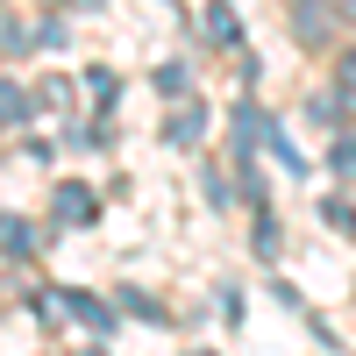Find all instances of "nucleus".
Wrapping results in <instances>:
<instances>
[{
	"label": "nucleus",
	"mask_w": 356,
	"mask_h": 356,
	"mask_svg": "<svg viewBox=\"0 0 356 356\" xmlns=\"http://www.w3.org/2000/svg\"><path fill=\"white\" fill-rule=\"evenodd\" d=\"M57 300H65V314L79 321L86 335H114V314H107V307L93 300V292H57Z\"/></svg>",
	"instance_id": "obj_1"
},
{
	"label": "nucleus",
	"mask_w": 356,
	"mask_h": 356,
	"mask_svg": "<svg viewBox=\"0 0 356 356\" xmlns=\"http://www.w3.org/2000/svg\"><path fill=\"white\" fill-rule=\"evenodd\" d=\"M50 207H57V221H65V228H86V221L100 214V200L86 193V186H57V193H50Z\"/></svg>",
	"instance_id": "obj_2"
},
{
	"label": "nucleus",
	"mask_w": 356,
	"mask_h": 356,
	"mask_svg": "<svg viewBox=\"0 0 356 356\" xmlns=\"http://www.w3.org/2000/svg\"><path fill=\"white\" fill-rule=\"evenodd\" d=\"M207 43H214V50H235V43H243V22H235L228 0H214V8H207Z\"/></svg>",
	"instance_id": "obj_3"
},
{
	"label": "nucleus",
	"mask_w": 356,
	"mask_h": 356,
	"mask_svg": "<svg viewBox=\"0 0 356 356\" xmlns=\"http://www.w3.org/2000/svg\"><path fill=\"white\" fill-rule=\"evenodd\" d=\"M0 243H8V271H22V264L36 257V235H29V221H22V214L0 221Z\"/></svg>",
	"instance_id": "obj_4"
},
{
	"label": "nucleus",
	"mask_w": 356,
	"mask_h": 356,
	"mask_svg": "<svg viewBox=\"0 0 356 356\" xmlns=\"http://www.w3.org/2000/svg\"><path fill=\"white\" fill-rule=\"evenodd\" d=\"M328 22H335V15L321 8V0H300V8H292V29H300L307 43H321V36H328Z\"/></svg>",
	"instance_id": "obj_5"
},
{
	"label": "nucleus",
	"mask_w": 356,
	"mask_h": 356,
	"mask_svg": "<svg viewBox=\"0 0 356 356\" xmlns=\"http://www.w3.org/2000/svg\"><path fill=\"white\" fill-rule=\"evenodd\" d=\"M29 114H36V107H29V93H22V86L8 79V93H0V122H8V129H22Z\"/></svg>",
	"instance_id": "obj_6"
},
{
	"label": "nucleus",
	"mask_w": 356,
	"mask_h": 356,
	"mask_svg": "<svg viewBox=\"0 0 356 356\" xmlns=\"http://www.w3.org/2000/svg\"><path fill=\"white\" fill-rule=\"evenodd\" d=\"M171 143H193V136H207V107H186V114H171V129H164Z\"/></svg>",
	"instance_id": "obj_7"
},
{
	"label": "nucleus",
	"mask_w": 356,
	"mask_h": 356,
	"mask_svg": "<svg viewBox=\"0 0 356 356\" xmlns=\"http://www.w3.org/2000/svg\"><path fill=\"white\" fill-rule=\"evenodd\" d=\"M307 122H321V129H335V122H342V93H321V100L307 107Z\"/></svg>",
	"instance_id": "obj_8"
},
{
	"label": "nucleus",
	"mask_w": 356,
	"mask_h": 356,
	"mask_svg": "<svg viewBox=\"0 0 356 356\" xmlns=\"http://www.w3.org/2000/svg\"><path fill=\"white\" fill-rule=\"evenodd\" d=\"M321 221H328V228H342V235H349V228H356V207H349V200H328V207H321Z\"/></svg>",
	"instance_id": "obj_9"
},
{
	"label": "nucleus",
	"mask_w": 356,
	"mask_h": 356,
	"mask_svg": "<svg viewBox=\"0 0 356 356\" xmlns=\"http://www.w3.org/2000/svg\"><path fill=\"white\" fill-rule=\"evenodd\" d=\"M335 93L356 100V50H342V65H335Z\"/></svg>",
	"instance_id": "obj_10"
},
{
	"label": "nucleus",
	"mask_w": 356,
	"mask_h": 356,
	"mask_svg": "<svg viewBox=\"0 0 356 356\" xmlns=\"http://www.w3.org/2000/svg\"><path fill=\"white\" fill-rule=\"evenodd\" d=\"M328 171H342V178L356 171V136H342V143H335V150H328Z\"/></svg>",
	"instance_id": "obj_11"
},
{
	"label": "nucleus",
	"mask_w": 356,
	"mask_h": 356,
	"mask_svg": "<svg viewBox=\"0 0 356 356\" xmlns=\"http://www.w3.org/2000/svg\"><path fill=\"white\" fill-rule=\"evenodd\" d=\"M193 356H207V349H193Z\"/></svg>",
	"instance_id": "obj_12"
},
{
	"label": "nucleus",
	"mask_w": 356,
	"mask_h": 356,
	"mask_svg": "<svg viewBox=\"0 0 356 356\" xmlns=\"http://www.w3.org/2000/svg\"><path fill=\"white\" fill-rule=\"evenodd\" d=\"M93 356H100V349H93Z\"/></svg>",
	"instance_id": "obj_13"
}]
</instances>
